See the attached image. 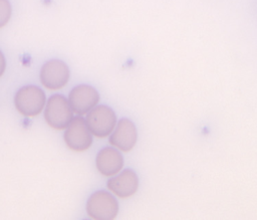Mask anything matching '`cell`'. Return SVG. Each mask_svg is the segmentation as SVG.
Wrapping results in <instances>:
<instances>
[{
	"label": "cell",
	"instance_id": "cell-1",
	"mask_svg": "<svg viewBox=\"0 0 257 220\" xmlns=\"http://www.w3.org/2000/svg\"><path fill=\"white\" fill-rule=\"evenodd\" d=\"M47 98L43 89L37 85L28 84L19 88L14 95V106L18 114L25 118L39 116L45 107Z\"/></svg>",
	"mask_w": 257,
	"mask_h": 220
},
{
	"label": "cell",
	"instance_id": "cell-11",
	"mask_svg": "<svg viewBox=\"0 0 257 220\" xmlns=\"http://www.w3.org/2000/svg\"><path fill=\"white\" fill-rule=\"evenodd\" d=\"M12 16V6L9 0H0V29L5 27Z\"/></svg>",
	"mask_w": 257,
	"mask_h": 220
},
{
	"label": "cell",
	"instance_id": "cell-8",
	"mask_svg": "<svg viewBox=\"0 0 257 220\" xmlns=\"http://www.w3.org/2000/svg\"><path fill=\"white\" fill-rule=\"evenodd\" d=\"M140 180L135 171L131 169L121 170L118 174L110 177L106 182V188L114 196L127 199L134 196L139 189Z\"/></svg>",
	"mask_w": 257,
	"mask_h": 220
},
{
	"label": "cell",
	"instance_id": "cell-3",
	"mask_svg": "<svg viewBox=\"0 0 257 220\" xmlns=\"http://www.w3.org/2000/svg\"><path fill=\"white\" fill-rule=\"evenodd\" d=\"M85 211L93 220H112L118 214V202L111 192L99 190L86 201Z\"/></svg>",
	"mask_w": 257,
	"mask_h": 220
},
{
	"label": "cell",
	"instance_id": "cell-4",
	"mask_svg": "<svg viewBox=\"0 0 257 220\" xmlns=\"http://www.w3.org/2000/svg\"><path fill=\"white\" fill-rule=\"evenodd\" d=\"M63 140L66 147L76 153L85 152L91 147L93 135L82 116H76L71 120L64 130Z\"/></svg>",
	"mask_w": 257,
	"mask_h": 220
},
{
	"label": "cell",
	"instance_id": "cell-6",
	"mask_svg": "<svg viewBox=\"0 0 257 220\" xmlns=\"http://www.w3.org/2000/svg\"><path fill=\"white\" fill-rule=\"evenodd\" d=\"M68 65L60 59H49L44 62L39 71L41 84L48 90L56 91L63 88L69 81Z\"/></svg>",
	"mask_w": 257,
	"mask_h": 220
},
{
	"label": "cell",
	"instance_id": "cell-12",
	"mask_svg": "<svg viewBox=\"0 0 257 220\" xmlns=\"http://www.w3.org/2000/svg\"><path fill=\"white\" fill-rule=\"evenodd\" d=\"M5 70H6V58L3 52L0 50V77H2Z\"/></svg>",
	"mask_w": 257,
	"mask_h": 220
},
{
	"label": "cell",
	"instance_id": "cell-10",
	"mask_svg": "<svg viewBox=\"0 0 257 220\" xmlns=\"http://www.w3.org/2000/svg\"><path fill=\"white\" fill-rule=\"evenodd\" d=\"M123 164L121 152L112 146L101 149L95 157L96 170L103 177L110 178L118 174L122 170Z\"/></svg>",
	"mask_w": 257,
	"mask_h": 220
},
{
	"label": "cell",
	"instance_id": "cell-9",
	"mask_svg": "<svg viewBox=\"0 0 257 220\" xmlns=\"http://www.w3.org/2000/svg\"><path fill=\"white\" fill-rule=\"evenodd\" d=\"M138 141V131L135 124L128 119L117 121L112 133L108 137L110 146L120 152H131Z\"/></svg>",
	"mask_w": 257,
	"mask_h": 220
},
{
	"label": "cell",
	"instance_id": "cell-7",
	"mask_svg": "<svg viewBox=\"0 0 257 220\" xmlns=\"http://www.w3.org/2000/svg\"><path fill=\"white\" fill-rule=\"evenodd\" d=\"M67 98L76 116H85L98 104L100 96L93 86L81 83L69 91Z\"/></svg>",
	"mask_w": 257,
	"mask_h": 220
},
{
	"label": "cell",
	"instance_id": "cell-2",
	"mask_svg": "<svg viewBox=\"0 0 257 220\" xmlns=\"http://www.w3.org/2000/svg\"><path fill=\"white\" fill-rule=\"evenodd\" d=\"M43 117L47 126L52 130L64 131L74 118V112L72 111L68 98L62 94L56 93L47 99Z\"/></svg>",
	"mask_w": 257,
	"mask_h": 220
},
{
	"label": "cell",
	"instance_id": "cell-5",
	"mask_svg": "<svg viewBox=\"0 0 257 220\" xmlns=\"http://www.w3.org/2000/svg\"><path fill=\"white\" fill-rule=\"evenodd\" d=\"M85 122L93 137L105 139L112 133L117 119L111 107L105 104H97L85 115Z\"/></svg>",
	"mask_w": 257,
	"mask_h": 220
}]
</instances>
